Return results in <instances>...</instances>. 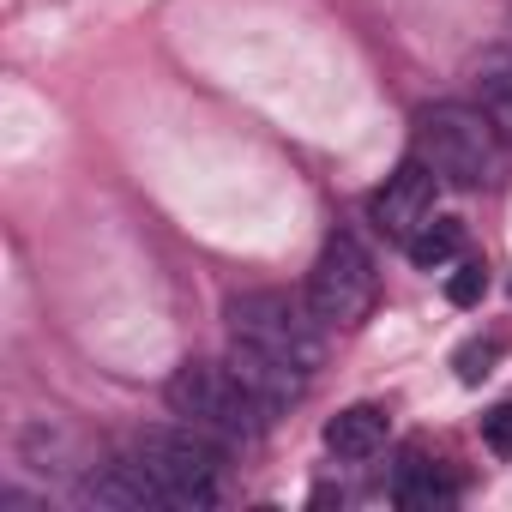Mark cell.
Instances as JSON below:
<instances>
[{
	"instance_id": "cell-1",
	"label": "cell",
	"mask_w": 512,
	"mask_h": 512,
	"mask_svg": "<svg viewBox=\"0 0 512 512\" xmlns=\"http://www.w3.org/2000/svg\"><path fill=\"white\" fill-rule=\"evenodd\" d=\"M217 440H205L199 428L175 422V428H139L127 440V464L151 482L157 506H175V512H205L217 506Z\"/></svg>"
},
{
	"instance_id": "cell-2",
	"label": "cell",
	"mask_w": 512,
	"mask_h": 512,
	"mask_svg": "<svg viewBox=\"0 0 512 512\" xmlns=\"http://www.w3.org/2000/svg\"><path fill=\"white\" fill-rule=\"evenodd\" d=\"M163 398H169L175 422L199 428V434L217 440V446H247V440H260V434H266V416H272L260 398L235 380L229 362H223V368H217V362H181V368L169 374Z\"/></svg>"
},
{
	"instance_id": "cell-3",
	"label": "cell",
	"mask_w": 512,
	"mask_h": 512,
	"mask_svg": "<svg viewBox=\"0 0 512 512\" xmlns=\"http://www.w3.org/2000/svg\"><path fill=\"white\" fill-rule=\"evenodd\" d=\"M500 133L488 121V109H464V103H434L416 115V157L446 181V187H494L500 181Z\"/></svg>"
},
{
	"instance_id": "cell-4",
	"label": "cell",
	"mask_w": 512,
	"mask_h": 512,
	"mask_svg": "<svg viewBox=\"0 0 512 512\" xmlns=\"http://www.w3.org/2000/svg\"><path fill=\"white\" fill-rule=\"evenodd\" d=\"M229 332L241 338V344H260V350H272V356H284V362H296V368H320V356H326V326L308 314V302H290V296H278V290H253V296H235L229 302Z\"/></svg>"
},
{
	"instance_id": "cell-5",
	"label": "cell",
	"mask_w": 512,
	"mask_h": 512,
	"mask_svg": "<svg viewBox=\"0 0 512 512\" xmlns=\"http://www.w3.org/2000/svg\"><path fill=\"white\" fill-rule=\"evenodd\" d=\"M374 290H380V278H374V260L362 253V241H356V235H332V241L320 247L314 272H308V296H302V302H308V314H314L320 326L350 332V326L368 320Z\"/></svg>"
},
{
	"instance_id": "cell-6",
	"label": "cell",
	"mask_w": 512,
	"mask_h": 512,
	"mask_svg": "<svg viewBox=\"0 0 512 512\" xmlns=\"http://www.w3.org/2000/svg\"><path fill=\"white\" fill-rule=\"evenodd\" d=\"M440 187H446V181H440L422 157H404V163L386 175V187L368 199L374 229H380V235H392V241H410V235H416V223H428V217H434Z\"/></svg>"
},
{
	"instance_id": "cell-7",
	"label": "cell",
	"mask_w": 512,
	"mask_h": 512,
	"mask_svg": "<svg viewBox=\"0 0 512 512\" xmlns=\"http://www.w3.org/2000/svg\"><path fill=\"white\" fill-rule=\"evenodd\" d=\"M229 368H235V380L260 398L266 410H290V404L308 392V368H296V362H284V356H272V350H260V344H241V338H235V350H229Z\"/></svg>"
},
{
	"instance_id": "cell-8",
	"label": "cell",
	"mask_w": 512,
	"mask_h": 512,
	"mask_svg": "<svg viewBox=\"0 0 512 512\" xmlns=\"http://www.w3.org/2000/svg\"><path fill=\"white\" fill-rule=\"evenodd\" d=\"M386 434H392V416H386L380 404H350V410H338V416L326 422V446H332L338 458H350V464L374 458V452L386 446Z\"/></svg>"
},
{
	"instance_id": "cell-9",
	"label": "cell",
	"mask_w": 512,
	"mask_h": 512,
	"mask_svg": "<svg viewBox=\"0 0 512 512\" xmlns=\"http://www.w3.org/2000/svg\"><path fill=\"white\" fill-rule=\"evenodd\" d=\"M392 500H398L404 512H446V506L458 500V482L440 476L422 452H404V464H398V476H392Z\"/></svg>"
},
{
	"instance_id": "cell-10",
	"label": "cell",
	"mask_w": 512,
	"mask_h": 512,
	"mask_svg": "<svg viewBox=\"0 0 512 512\" xmlns=\"http://www.w3.org/2000/svg\"><path fill=\"white\" fill-rule=\"evenodd\" d=\"M404 253L422 272H446L452 260H464V223L458 217H428V223H416V235L404 241Z\"/></svg>"
},
{
	"instance_id": "cell-11",
	"label": "cell",
	"mask_w": 512,
	"mask_h": 512,
	"mask_svg": "<svg viewBox=\"0 0 512 512\" xmlns=\"http://www.w3.org/2000/svg\"><path fill=\"white\" fill-rule=\"evenodd\" d=\"M476 91H482V109H488L494 133L512 145V55H482V67H476Z\"/></svg>"
},
{
	"instance_id": "cell-12",
	"label": "cell",
	"mask_w": 512,
	"mask_h": 512,
	"mask_svg": "<svg viewBox=\"0 0 512 512\" xmlns=\"http://www.w3.org/2000/svg\"><path fill=\"white\" fill-rule=\"evenodd\" d=\"M482 296H488V266L470 260V253H464V260H452V272H446V302H452V308H476Z\"/></svg>"
},
{
	"instance_id": "cell-13",
	"label": "cell",
	"mask_w": 512,
	"mask_h": 512,
	"mask_svg": "<svg viewBox=\"0 0 512 512\" xmlns=\"http://www.w3.org/2000/svg\"><path fill=\"white\" fill-rule=\"evenodd\" d=\"M506 356V338H470L458 356H452V368H458V380L464 386H482L488 374H494V362Z\"/></svg>"
},
{
	"instance_id": "cell-14",
	"label": "cell",
	"mask_w": 512,
	"mask_h": 512,
	"mask_svg": "<svg viewBox=\"0 0 512 512\" xmlns=\"http://www.w3.org/2000/svg\"><path fill=\"white\" fill-rule=\"evenodd\" d=\"M482 440H488V452H494V458H512V398H506V404H494V410L482 416Z\"/></svg>"
}]
</instances>
